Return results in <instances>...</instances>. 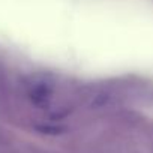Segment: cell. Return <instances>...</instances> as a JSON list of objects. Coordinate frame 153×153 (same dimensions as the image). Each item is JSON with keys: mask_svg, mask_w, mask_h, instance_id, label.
<instances>
[{"mask_svg": "<svg viewBox=\"0 0 153 153\" xmlns=\"http://www.w3.org/2000/svg\"><path fill=\"white\" fill-rule=\"evenodd\" d=\"M114 98H116V95L111 92V90H98V92H95L93 95H90V105L93 107V108H96V110H99V108H104V107H108L113 101H114Z\"/></svg>", "mask_w": 153, "mask_h": 153, "instance_id": "2", "label": "cell"}, {"mask_svg": "<svg viewBox=\"0 0 153 153\" xmlns=\"http://www.w3.org/2000/svg\"><path fill=\"white\" fill-rule=\"evenodd\" d=\"M27 99L38 108H48L54 95V81L48 76H30L24 83Z\"/></svg>", "mask_w": 153, "mask_h": 153, "instance_id": "1", "label": "cell"}, {"mask_svg": "<svg viewBox=\"0 0 153 153\" xmlns=\"http://www.w3.org/2000/svg\"><path fill=\"white\" fill-rule=\"evenodd\" d=\"M0 86H2V71H0Z\"/></svg>", "mask_w": 153, "mask_h": 153, "instance_id": "3", "label": "cell"}]
</instances>
